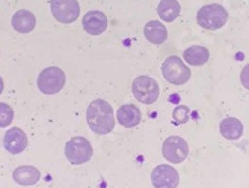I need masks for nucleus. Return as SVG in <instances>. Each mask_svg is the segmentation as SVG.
Here are the masks:
<instances>
[{
	"label": "nucleus",
	"mask_w": 249,
	"mask_h": 188,
	"mask_svg": "<svg viewBox=\"0 0 249 188\" xmlns=\"http://www.w3.org/2000/svg\"><path fill=\"white\" fill-rule=\"evenodd\" d=\"M65 81H67L65 72L57 66H50L39 74L38 88L44 95H54L64 89Z\"/></svg>",
	"instance_id": "4"
},
{
	"label": "nucleus",
	"mask_w": 249,
	"mask_h": 188,
	"mask_svg": "<svg viewBox=\"0 0 249 188\" xmlns=\"http://www.w3.org/2000/svg\"><path fill=\"white\" fill-rule=\"evenodd\" d=\"M151 182L154 188H177L180 184V176L172 166L160 164L151 172Z\"/></svg>",
	"instance_id": "9"
},
{
	"label": "nucleus",
	"mask_w": 249,
	"mask_h": 188,
	"mask_svg": "<svg viewBox=\"0 0 249 188\" xmlns=\"http://www.w3.org/2000/svg\"><path fill=\"white\" fill-rule=\"evenodd\" d=\"M209 57H210L209 50L206 47H202V46H192V47H189L184 51V54H183V59L190 66H201L204 63H207Z\"/></svg>",
	"instance_id": "16"
},
{
	"label": "nucleus",
	"mask_w": 249,
	"mask_h": 188,
	"mask_svg": "<svg viewBox=\"0 0 249 188\" xmlns=\"http://www.w3.org/2000/svg\"><path fill=\"white\" fill-rule=\"evenodd\" d=\"M3 88H5V83H3V78L0 77V95H2V92H3Z\"/></svg>",
	"instance_id": "22"
},
{
	"label": "nucleus",
	"mask_w": 249,
	"mask_h": 188,
	"mask_svg": "<svg viewBox=\"0 0 249 188\" xmlns=\"http://www.w3.org/2000/svg\"><path fill=\"white\" fill-rule=\"evenodd\" d=\"M27 136L21 128H11L3 137V146L9 154H21L27 148Z\"/></svg>",
	"instance_id": "11"
},
{
	"label": "nucleus",
	"mask_w": 249,
	"mask_h": 188,
	"mask_svg": "<svg viewBox=\"0 0 249 188\" xmlns=\"http://www.w3.org/2000/svg\"><path fill=\"white\" fill-rule=\"evenodd\" d=\"M82 24L86 33H89L91 36H98L106 31L107 17L101 11H89L83 16Z\"/></svg>",
	"instance_id": "10"
},
{
	"label": "nucleus",
	"mask_w": 249,
	"mask_h": 188,
	"mask_svg": "<svg viewBox=\"0 0 249 188\" xmlns=\"http://www.w3.org/2000/svg\"><path fill=\"white\" fill-rule=\"evenodd\" d=\"M50 11L59 23L71 24L79 18L80 5L77 0H50Z\"/></svg>",
	"instance_id": "7"
},
{
	"label": "nucleus",
	"mask_w": 249,
	"mask_h": 188,
	"mask_svg": "<svg viewBox=\"0 0 249 188\" xmlns=\"http://www.w3.org/2000/svg\"><path fill=\"white\" fill-rule=\"evenodd\" d=\"M227 20H228V12L222 5H219V3L204 5L196 14L198 24L202 29H207V31H217V29H222L227 24Z\"/></svg>",
	"instance_id": "2"
},
{
	"label": "nucleus",
	"mask_w": 249,
	"mask_h": 188,
	"mask_svg": "<svg viewBox=\"0 0 249 188\" xmlns=\"http://www.w3.org/2000/svg\"><path fill=\"white\" fill-rule=\"evenodd\" d=\"M116 121L125 128H135L141 122V110L135 104H124L116 111Z\"/></svg>",
	"instance_id": "13"
},
{
	"label": "nucleus",
	"mask_w": 249,
	"mask_h": 188,
	"mask_svg": "<svg viewBox=\"0 0 249 188\" xmlns=\"http://www.w3.org/2000/svg\"><path fill=\"white\" fill-rule=\"evenodd\" d=\"M172 118H174V122L177 124V125L187 122L189 121V109L184 107V106H178L177 109L174 110Z\"/></svg>",
	"instance_id": "20"
},
{
	"label": "nucleus",
	"mask_w": 249,
	"mask_h": 188,
	"mask_svg": "<svg viewBox=\"0 0 249 188\" xmlns=\"http://www.w3.org/2000/svg\"><path fill=\"white\" fill-rule=\"evenodd\" d=\"M162 72L166 81L175 86L186 84L190 78V69L178 56H169L162 65Z\"/></svg>",
	"instance_id": "5"
},
{
	"label": "nucleus",
	"mask_w": 249,
	"mask_h": 188,
	"mask_svg": "<svg viewBox=\"0 0 249 188\" xmlns=\"http://www.w3.org/2000/svg\"><path fill=\"white\" fill-rule=\"evenodd\" d=\"M143 33H145V38L148 39L151 44H163V42L168 39L166 26L162 24L160 21H156V20L148 21L145 24Z\"/></svg>",
	"instance_id": "15"
},
{
	"label": "nucleus",
	"mask_w": 249,
	"mask_h": 188,
	"mask_svg": "<svg viewBox=\"0 0 249 188\" xmlns=\"http://www.w3.org/2000/svg\"><path fill=\"white\" fill-rule=\"evenodd\" d=\"M112 106L105 99H95L86 109V122L97 134H109L115 126Z\"/></svg>",
	"instance_id": "1"
},
{
	"label": "nucleus",
	"mask_w": 249,
	"mask_h": 188,
	"mask_svg": "<svg viewBox=\"0 0 249 188\" xmlns=\"http://www.w3.org/2000/svg\"><path fill=\"white\" fill-rule=\"evenodd\" d=\"M92 144L82 136L70 139L65 144V157L71 164H85L92 158Z\"/></svg>",
	"instance_id": "3"
},
{
	"label": "nucleus",
	"mask_w": 249,
	"mask_h": 188,
	"mask_svg": "<svg viewBox=\"0 0 249 188\" xmlns=\"http://www.w3.org/2000/svg\"><path fill=\"white\" fill-rule=\"evenodd\" d=\"M163 157L172 164L183 163L189 155V144L180 136H171L163 141Z\"/></svg>",
	"instance_id": "8"
},
{
	"label": "nucleus",
	"mask_w": 249,
	"mask_h": 188,
	"mask_svg": "<svg viewBox=\"0 0 249 188\" xmlns=\"http://www.w3.org/2000/svg\"><path fill=\"white\" fill-rule=\"evenodd\" d=\"M240 81L245 88L249 91V63L242 69V74H240Z\"/></svg>",
	"instance_id": "21"
},
{
	"label": "nucleus",
	"mask_w": 249,
	"mask_h": 188,
	"mask_svg": "<svg viewBox=\"0 0 249 188\" xmlns=\"http://www.w3.org/2000/svg\"><path fill=\"white\" fill-rule=\"evenodd\" d=\"M11 24L14 27V31L18 33H29L32 32L36 26V18L34 16V12L27 9H20L12 16Z\"/></svg>",
	"instance_id": "12"
},
{
	"label": "nucleus",
	"mask_w": 249,
	"mask_h": 188,
	"mask_svg": "<svg viewBox=\"0 0 249 188\" xmlns=\"http://www.w3.org/2000/svg\"><path fill=\"white\" fill-rule=\"evenodd\" d=\"M12 178L20 185H35L41 179V172L34 166H20L12 172Z\"/></svg>",
	"instance_id": "14"
},
{
	"label": "nucleus",
	"mask_w": 249,
	"mask_h": 188,
	"mask_svg": "<svg viewBox=\"0 0 249 188\" xmlns=\"http://www.w3.org/2000/svg\"><path fill=\"white\" fill-rule=\"evenodd\" d=\"M131 91H133V96L142 104L156 103L159 98V94H160L157 81L148 76L136 77L133 84H131Z\"/></svg>",
	"instance_id": "6"
},
{
	"label": "nucleus",
	"mask_w": 249,
	"mask_h": 188,
	"mask_svg": "<svg viewBox=\"0 0 249 188\" xmlns=\"http://www.w3.org/2000/svg\"><path fill=\"white\" fill-rule=\"evenodd\" d=\"M14 119V110L11 109L9 104L0 103V128L9 126Z\"/></svg>",
	"instance_id": "19"
},
{
	"label": "nucleus",
	"mask_w": 249,
	"mask_h": 188,
	"mask_svg": "<svg viewBox=\"0 0 249 188\" xmlns=\"http://www.w3.org/2000/svg\"><path fill=\"white\" fill-rule=\"evenodd\" d=\"M219 129H221L222 137L228 140H237L243 134V125L236 118H225L219 125Z\"/></svg>",
	"instance_id": "17"
},
{
	"label": "nucleus",
	"mask_w": 249,
	"mask_h": 188,
	"mask_svg": "<svg viewBox=\"0 0 249 188\" xmlns=\"http://www.w3.org/2000/svg\"><path fill=\"white\" fill-rule=\"evenodd\" d=\"M180 12H181V6L177 0H162L157 6L159 17L166 23L174 21L180 16Z\"/></svg>",
	"instance_id": "18"
}]
</instances>
